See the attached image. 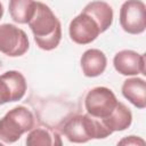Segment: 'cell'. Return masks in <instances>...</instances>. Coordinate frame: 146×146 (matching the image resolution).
<instances>
[{
    "instance_id": "6da1fadb",
    "label": "cell",
    "mask_w": 146,
    "mask_h": 146,
    "mask_svg": "<svg viewBox=\"0 0 146 146\" xmlns=\"http://www.w3.org/2000/svg\"><path fill=\"white\" fill-rule=\"evenodd\" d=\"M27 24L40 49L49 51L57 48L62 39V25L46 3L36 1L34 14Z\"/></svg>"
},
{
    "instance_id": "7a4b0ae2",
    "label": "cell",
    "mask_w": 146,
    "mask_h": 146,
    "mask_svg": "<svg viewBox=\"0 0 146 146\" xmlns=\"http://www.w3.org/2000/svg\"><path fill=\"white\" fill-rule=\"evenodd\" d=\"M59 131L68 141L75 144L87 143L91 139H104L112 135L100 120L87 114H74L65 119L59 125Z\"/></svg>"
},
{
    "instance_id": "3957f363",
    "label": "cell",
    "mask_w": 146,
    "mask_h": 146,
    "mask_svg": "<svg viewBox=\"0 0 146 146\" xmlns=\"http://www.w3.org/2000/svg\"><path fill=\"white\" fill-rule=\"evenodd\" d=\"M35 125L33 113L19 105L9 110L0 119V139L6 144L17 141L23 133L29 132Z\"/></svg>"
},
{
    "instance_id": "277c9868",
    "label": "cell",
    "mask_w": 146,
    "mask_h": 146,
    "mask_svg": "<svg viewBox=\"0 0 146 146\" xmlns=\"http://www.w3.org/2000/svg\"><path fill=\"white\" fill-rule=\"evenodd\" d=\"M119 100L114 92L106 87H96L84 97V107L89 115L103 121L108 117L117 106Z\"/></svg>"
},
{
    "instance_id": "5b68a950",
    "label": "cell",
    "mask_w": 146,
    "mask_h": 146,
    "mask_svg": "<svg viewBox=\"0 0 146 146\" xmlns=\"http://www.w3.org/2000/svg\"><path fill=\"white\" fill-rule=\"evenodd\" d=\"M70 38L78 44H88L103 33V29L96 17L86 8L82 13L74 17L68 26Z\"/></svg>"
},
{
    "instance_id": "8992f818",
    "label": "cell",
    "mask_w": 146,
    "mask_h": 146,
    "mask_svg": "<svg viewBox=\"0 0 146 146\" xmlns=\"http://www.w3.org/2000/svg\"><path fill=\"white\" fill-rule=\"evenodd\" d=\"M29 48V38L22 29L9 23L0 25V52L9 57H19Z\"/></svg>"
},
{
    "instance_id": "52a82bcc",
    "label": "cell",
    "mask_w": 146,
    "mask_h": 146,
    "mask_svg": "<svg viewBox=\"0 0 146 146\" xmlns=\"http://www.w3.org/2000/svg\"><path fill=\"white\" fill-rule=\"evenodd\" d=\"M120 25L127 33L140 34L146 29V6L141 0H127L120 9Z\"/></svg>"
},
{
    "instance_id": "ba28073f",
    "label": "cell",
    "mask_w": 146,
    "mask_h": 146,
    "mask_svg": "<svg viewBox=\"0 0 146 146\" xmlns=\"http://www.w3.org/2000/svg\"><path fill=\"white\" fill-rule=\"evenodd\" d=\"M27 86L24 75L18 71H7L0 75V105L21 100Z\"/></svg>"
},
{
    "instance_id": "9c48e42d",
    "label": "cell",
    "mask_w": 146,
    "mask_h": 146,
    "mask_svg": "<svg viewBox=\"0 0 146 146\" xmlns=\"http://www.w3.org/2000/svg\"><path fill=\"white\" fill-rule=\"evenodd\" d=\"M113 65L116 72L122 75L131 76L145 73V55L133 50H121L115 54Z\"/></svg>"
},
{
    "instance_id": "30bf717a",
    "label": "cell",
    "mask_w": 146,
    "mask_h": 146,
    "mask_svg": "<svg viewBox=\"0 0 146 146\" xmlns=\"http://www.w3.org/2000/svg\"><path fill=\"white\" fill-rule=\"evenodd\" d=\"M80 64L86 76L95 78L104 73L107 65V58L99 49H88L81 56Z\"/></svg>"
},
{
    "instance_id": "8fae6325",
    "label": "cell",
    "mask_w": 146,
    "mask_h": 146,
    "mask_svg": "<svg viewBox=\"0 0 146 146\" xmlns=\"http://www.w3.org/2000/svg\"><path fill=\"white\" fill-rule=\"evenodd\" d=\"M122 95L137 108L146 107V83L144 79L130 78L127 79L121 88Z\"/></svg>"
},
{
    "instance_id": "7c38bea8",
    "label": "cell",
    "mask_w": 146,
    "mask_h": 146,
    "mask_svg": "<svg viewBox=\"0 0 146 146\" xmlns=\"http://www.w3.org/2000/svg\"><path fill=\"white\" fill-rule=\"evenodd\" d=\"M103 124L112 132L114 131H123L131 125L132 122V113L131 111L121 102H119L115 110L111 113V115L104 119Z\"/></svg>"
},
{
    "instance_id": "4fadbf2b",
    "label": "cell",
    "mask_w": 146,
    "mask_h": 146,
    "mask_svg": "<svg viewBox=\"0 0 146 146\" xmlns=\"http://www.w3.org/2000/svg\"><path fill=\"white\" fill-rule=\"evenodd\" d=\"M26 145L27 146H46V145H62V140L59 133L54 129L39 127L33 128L29 131L26 137Z\"/></svg>"
},
{
    "instance_id": "5bb4252c",
    "label": "cell",
    "mask_w": 146,
    "mask_h": 146,
    "mask_svg": "<svg viewBox=\"0 0 146 146\" xmlns=\"http://www.w3.org/2000/svg\"><path fill=\"white\" fill-rule=\"evenodd\" d=\"M34 0H9L10 17L18 24H26L35 10Z\"/></svg>"
},
{
    "instance_id": "9a60e30c",
    "label": "cell",
    "mask_w": 146,
    "mask_h": 146,
    "mask_svg": "<svg viewBox=\"0 0 146 146\" xmlns=\"http://www.w3.org/2000/svg\"><path fill=\"white\" fill-rule=\"evenodd\" d=\"M119 144H121V145H123V144H128V145H138V144H140V145H144L145 143H144L143 139H140L136 136H129L128 138H124L121 141H119Z\"/></svg>"
},
{
    "instance_id": "2e32d148",
    "label": "cell",
    "mask_w": 146,
    "mask_h": 146,
    "mask_svg": "<svg viewBox=\"0 0 146 146\" xmlns=\"http://www.w3.org/2000/svg\"><path fill=\"white\" fill-rule=\"evenodd\" d=\"M2 16H3V6H2V3L0 2V19L2 18Z\"/></svg>"
}]
</instances>
